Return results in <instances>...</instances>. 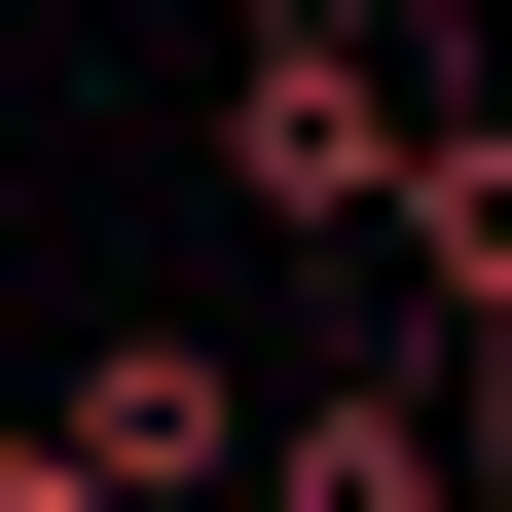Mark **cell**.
Wrapping results in <instances>:
<instances>
[{
  "mask_svg": "<svg viewBox=\"0 0 512 512\" xmlns=\"http://www.w3.org/2000/svg\"><path fill=\"white\" fill-rule=\"evenodd\" d=\"M403 293H439V330H512V110H439V147H403Z\"/></svg>",
  "mask_w": 512,
  "mask_h": 512,
  "instance_id": "277c9868",
  "label": "cell"
},
{
  "mask_svg": "<svg viewBox=\"0 0 512 512\" xmlns=\"http://www.w3.org/2000/svg\"><path fill=\"white\" fill-rule=\"evenodd\" d=\"M37 439H74L110 512H220V476H256V366H220V330H74V403H37Z\"/></svg>",
  "mask_w": 512,
  "mask_h": 512,
  "instance_id": "7a4b0ae2",
  "label": "cell"
},
{
  "mask_svg": "<svg viewBox=\"0 0 512 512\" xmlns=\"http://www.w3.org/2000/svg\"><path fill=\"white\" fill-rule=\"evenodd\" d=\"M476 476H512V330H476Z\"/></svg>",
  "mask_w": 512,
  "mask_h": 512,
  "instance_id": "8992f818",
  "label": "cell"
},
{
  "mask_svg": "<svg viewBox=\"0 0 512 512\" xmlns=\"http://www.w3.org/2000/svg\"><path fill=\"white\" fill-rule=\"evenodd\" d=\"M0 512H110V476H74V439H0Z\"/></svg>",
  "mask_w": 512,
  "mask_h": 512,
  "instance_id": "5b68a950",
  "label": "cell"
},
{
  "mask_svg": "<svg viewBox=\"0 0 512 512\" xmlns=\"http://www.w3.org/2000/svg\"><path fill=\"white\" fill-rule=\"evenodd\" d=\"M256 512H476V403H403V366H366V403L256 439Z\"/></svg>",
  "mask_w": 512,
  "mask_h": 512,
  "instance_id": "3957f363",
  "label": "cell"
},
{
  "mask_svg": "<svg viewBox=\"0 0 512 512\" xmlns=\"http://www.w3.org/2000/svg\"><path fill=\"white\" fill-rule=\"evenodd\" d=\"M403 0H256L220 37V183H256V256H403Z\"/></svg>",
  "mask_w": 512,
  "mask_h": 512,
  "instance_id": "6da1fadb",
  "label": "cell"
}]
</instances>
